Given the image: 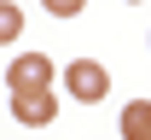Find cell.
<instances>
[{
	"mask_svg": "<svg viewBox=\"0 0 151 140\" xmlns=\"http://www.w3.org/2000/svg\"><path fill=\"white\" fill-rule=\"evenodd\" d=\"M64 88H70V99L99 105L105 94H111V70H105V64H93V59H76V64H64Z\"/></svg>",
	"mask_w": 151,
	"mask_h": 140,
	"instance_id": "cell-1",
	"label": "cell"
},
{
	"mask_svg": "<svg viewBox=\"0 0 151 140\" xmlns=\"http://www.w3.org/2000/svg\"><path fill=\"white\" fill-rule=\"evenodd\" d=\"M6 88L12 94H47L52 88V59L47 53H18L6 64Z\"/></svg>",
	"mask_w": 151,
	"mask_h": 140,
	"instance_id": "cell-2",
	"label": "cell"
},
{
	"mask_svg": "<svg viewBox=\"0 0 151 140\" xmlns=\"http://www.w3.org/2000/svg\"><path fill=\"white\" fill-rule=\"evenodd\" d=\"M12 117H18L23 128H52L58 94H52V88H47V94H12Z\"/></svg>",
	"mask_w": 151,
	"mask_h": 140,
	"instance_id": "cell-3",
	"label": "cell"
},
{
	"mask_svg": "<svg viewBox=\"0 0 151 140\" xmlns=\"http://www.w3.org/2000/svg\"><path fill=\"white\" fill-rule=\"evenodd\" d=\"M122 140H151V99L122 105Z\"/></svg>",
	"mask_w": 151,
	"mask_h": 140,
	"instance_id": "cell-4",
	"label": "cell"
},
{
	"mask_svg": "<svg viewBox=\"0 0 151 140\" xmlns=\"http://www.w3.org/2000/svg\"><path fill=\"white\" fill-rule=\"evenodd\" d=\"M18 35H23V12L12 6V0H0V47H12Z\"/></svg>",
	"mask_w": 151,
	"mask_h": 140,
	"instance_id": "cell-5",
	"label": "cell"
},
{
	"mask_svg": "<svg viewBox=\"0 0 151 140\" xmlns=\"http://www.w3.org/2000/svg\"><path fill=\"white\" fill-rule=\"evenodd\" d=\"M41 6H47V12H52V18H76V12H81V6H87V0H41Z\"/></svg>",
	"mask_w": 151,
	"mask_h": 140,
	"instance_id": "cell-6",
	"label": "cell"
},
{
	"mask_svg": "<svg viewBox=\"0 0 151 140\" xmlns=\"http://www.w3.org/2000/svg\"><path fill=\"white\" fill-rule=\"evenodd\" d=\"M134 6H139V0H134Z\"/></svg>",
	"mask_w": 151,
	"mask_h": 140,
	"instance_id": "cell-7",
	"label": "cell"
}]
</instances>
